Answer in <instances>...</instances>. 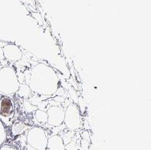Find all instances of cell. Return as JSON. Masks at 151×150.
<instances>
[{"label":"cell","instance_id":"277c9868","mask_svg":"<svg viewBox=\"0 0 151 150\" xmlns=\"http://www.w3.org/2000/svg\"><path fill=\"white\" fill-rule=\"evenodd\" d=\"M64 123L66 128L70 131H76L81 128V115L76 104H69L64 111Z\"/></svg>","mask_w":151,"mask_h":150},{"label":"cell","instance_id":"4fadbf2b","mask_svg":"<svg viewBox=\"0 0 151 150\" xmlns=\"http://www.w3.org/2000/svg\"><path fill=\"white\" fill-rule=\"evenodd\" d=\"M24 108L26 110L27 113H32V112H35V110H36V107L34 106V105H32L31 103H30L29 100H27V99H25V100H24Z\"/></svg>","mask_w":151,"mask_h":150},{"label":"cell","instance_id":"ba28073f","mask_svg":"<svg viewBox=\"0 0 151 150\" xmlns=\"http://www.w3.org/2000/svg\"><path fill=\"white\" fill-rule=\"evenodd\" d=\"M46 150H66L63 137L60 135H53L47 140Z\"/></svg>","mask_w":151,"mask_h":150},{"label":"cell","instance_id":"9a60e30c","mask_svg":"<svg viewBox=\"0 0 151 150\" xmlns=\"http://www.w3.org/2000/svg\"><path fill=\"white\" fill-rule=\"evenodd\" d=\"M0 150H15V149L10 145H2L0 147Z\"/></svg>","mask_w":151,"mask_h":150},{"label":"cell","instance_id":"30bf717a","mask_svg":"<svg viewBox=\"0 0 151 150\" xmlns=\"http://www.w3.org/2000/svg\"><path fill=\"white\" fill-rule=\"evenodd\" d=\"M34 118L40 124H46L47 122V114L44 110L36 109L34 112Z\"/></svg>","mask_w":151,"mask_h":150},{"label":"cell","instance_id":"5bb4252c","mask_svg":"<svg viewBox=\"0 0 151 150\" xmlns=\"http://www.w3.org/2000/svg\"><path fill=\"white\" fill-rule=\"evenodd\" d=\"M88 142L86 140H82L81 141V150H88Z\"/></svg>","mask_w":151,"mask_h":150},{"label":"cell","instance_id":"2e32d148","mask_svg":"<svg viewBox=\"0 0 151 150\" xmlns=\"http://www.w3.org/2000/svg\"><path fill=\"white\" fill-rule=\"evenodd\" d=\"M81 136L84 140H86V141L89 140V133H88V132H84V133H82Z\"/></svg>","mask_w":151,"mask_h":150},{"label":"cell","instance_id":"7a4b0ae2","mask_svg":"<svg viewBox=\"0 0 151 150\" xmlns=\"http://www.w3.org/2000/svg\"><path fill=\"white\" fill-rule=\"evenodd\" d=\"M18 75L12 67H3L0 69V93L9 96L18 92L19 88Z\"/></svg>","mask_w":151,"mask_h":150},{"label":"cell","instance_id":"8992f818","mask_svg":"<svg viewBox=\"0 0 151 150\" xmlns=\"http://www.w3.org/2000/svg\"><path fill=\"white\" fill-rule=\"evenodd\" d=\"M15 114L14 101L9 96L4 95L0 98V117L5 120H10Z\"/></svg>","mask_w":151,"mask_h":150},{"label":"cell","instance_id":"6da1fadb","mask_svg":"<svg viewBox=\"0 0 151 150\" xmlns=\"http://www.w3.org/2000/svg\"><path fill=\"white\" fill-rule=\"evenodd\" d=\"M27 85L32 93L40 95H52L60 88V78L52 67L43 63L33 66Z\"/></svg>","mask_w":151,"mask_h":150},{"label":"cell","instance_id":"5b68a950","mask_svg":"<svg viewBox=\"0 0 151 150\" xmlns=\"http://www.w3.org/2000/svg\"><path fill=\"white\" fill-rule=\"evenodd\" d=\"M47 122L52 127H59L64 124V110L60 106H51L47 110Z\"/></svg>","mask_w":151,"mask_h":150},{"label":"cell","instance_id":"3957f363","mask_svg":"<svg viewBox=\"0 0 151 150\" xmlns=\"http://www.w3.org/2000/svg\"><path fill=\"white\" fill-rule=\"evenodd\" d=\"M48 137L45 130L40 127H32L26 136L27 150H46Z\"/></svg>","mask_w":151,"mask_h":150},{"label":"cell","instance_id":"7c38bea8","mask_svg":"<svg viewBox=\"0 0 151 150\" xmlns=\"http://www.w3.org/2000/svg\"><path fill=\"white\" fill-rule=\"evenodd\" d=\"M6 139V132L3 121L0 120V147L3 144Z\"/></svg>","mask_w":151,"mask_h":150},{"label":"cell","instance_id":"e0dca14e","mask_svg":"<svg viewBox=\"0 0 151 150\" xmlns=\"http://www.w3.org/2000/svg\"><path fill=\"white\" fill-rule=\"evenodd\" d=\"M3 60H4V56L3 54V49H2V47H0V62L3 61Z\"/></svg>","mask_w":151,"mask_h":150},{"label":"cell","instance_id":"ac0fdd59","mask_svg":"<svg viewBox=\"0 0 151 150\" xmlns=\"http://www.w3.org/2000/svg\"><path fill=\"white\" fill-rule=\"evenodd\" d=\"M6 45V43H4L3 42H2V41L0 40V47H4Z\"/></svg>","mask_w":151,"mask_h":150},{"label":"cell","instance_id":"52a82bcc","mask_svg":"<svg viewBox=\"0 0 151 150\" xmlns=\"http://www.w3.org/2000/svg\"><path fill=\"white\" fill-rule=\"evenodd\" d=\"M3 54L4 59L11 62H17L20 60L23 57V53L19 48V47L13 44V43H7L5 46L2 47Z\"/></svg>","mask_w":151,"mask_h":150},{"label":"cell","instance_id":"8fae6325","mask_svg":"<svg viewBox=\"0 0 151 150\" xmlns=\"http://www.w3.org/2000/svg\"><path fill=\"white\" fill-rule=\"evenodd\" d=\"M16 93H18V95L23 97L24 99H28L31 96V93H32V91L30 89L29 86L26 84H23L19 85V88L18 90V92Z\"/></svg>","mask_w":151,"mask_h":150},{"label":"cell","instance_id":"9c48e42d","mask_svg":"<svg viewBox=\"0 0 151 150\" xmlns=\"http://www.w3.org/2000/svg\"><path fill=\"white\" fill-rule=\"evenodd\" d=\"M27 129V126L23 122H16L12 125V134L14 136H17L19 135L23 134L26 130Z\"/></svg>","mask_w":151,"mask_h":150}]
</instances>
